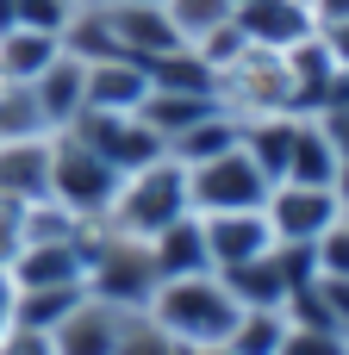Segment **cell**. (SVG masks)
Listing matches in <instances>:
<instances>
[{"mask_svg":"<svg viewBox=\"0 0 349 355\" xmlns=\"http://www.w3.org/2000/svg\"><path fill=\"white\" fill-rule=\"evenodd\" d=\"M119 6H150V0H119Z\"/></svg>","mask_w":349,"mask_h":355,"instance_id":"cell-36","label":"cell"},{"mask_svg":"<svg viewBox=\"0 0 349 355\" xmlns=\"http://www.w3.org/2000/svg\"><path fill=\"white\" fill-rule=\"evenodd\" d=\"M275 355H349V337H337V331H312V324H287V337H281Z\"/></svg>","mask_w":349,"mask_h":355,"instance_id":"cell-29","label":"cell"},{"mask_svg":"<svg viewBox=\"0 0 349 355\" xmlns=\"http://www.w3.org/2000/svg\"><path fill=\"white\" fill-rule=\"evenodd\" d=\"M212 100L250 125V119H269V112H293V81H287V50H262V44H244L219 75H212Z\"/></svg>","mask_w":349,"mask_h":355,"instance_id":"cell-3","label":"cell"},{"mask_svg":"<svg viewBox=\"0 0 349 355\" xmlns=\"http://www.w3.org/2000/svg\"><path fill=\"white\" fill-rule=\"evenodd\" d=\"M287 337V312H237V331L225 337L237 355H275Z\"/></svg>","mask_w":349,"mask_h":355,"instance_id":"cell-27","label":"cell"},{"mask_svg":"<svg viewBox=\"0 0 349 355\" xmlns=\"http://www.w3.org/2000/svg\"><path fill=\"white\" fill-rule=\"evenodd\" d=\"M19 324V281L6 275V262H0V331H12Z\"/></svg>","mask_w":349,"mask_h":355,"instance_id":"cell-34","label":"cell"},{"mask_svg":"<svg viewBox=\"0 0 349 355\" xmlns=\"http://www.w3.org/2000/svg\"><path fill=\"white\" fill-rule=\"evenodd\" d=\"M19 137H50V119L31 87L0 81V144H19Z\"/></svg>","mask_w":349,"mask_h":355,"instance_id":"cell-24","label":"cell"},{"mask_svg":"<svg viewBox=\"0 0 349 355\" xmlns=\"http://www.w3.org/2000/svg\"><path fill=\"white\" fill-rule=\"evenodd\" d=\"M112 187H119V168L100 156V150H87L75 131H56L50 137V206H62V212H75V218H100L106 212V200H112Z\"/></svg>","mask_w":349,"mask_h":355,"instance_id":"cell-4","label":"cell"},{"mask_svg":"<svg viewBox=\"0 0 349 355\" xmlns=\"http://www.w3.org/2000/svg\"><path fill=\"white\" fill-rule=\"evenodd\" d=\"M106 25H112L119 56H131V62H150V56H162V50L181 44V31H175V19L162 12V0H150V6H119V0H106Z\"/></svg>","mask_w":349,"mask_h":355,"instance_id":"cell-11","label":"cell"},{"mask_svg":"<svg viewBox=\"0 0 349 355\" xmlns=\"http://www.w3.org/2000/svg\"><path fill=\"white\" fill-rule=\"evenodd\" d=\"M81 300H87V287H44V293H19V324H31V331H56Z\"/></svg>","mask_w":349,"mask_h":355,"instance_id":"cell-25","label":"cell"},{"mask_svg":"<svg viewBox=\"0 0 349 355\" xmlns=\"http://www.w3.org/2000/svg\"><path fill=\"white\" fill-rule=\"evenodd\" d=\"M187 212H194V206H187V168H181L175 156H156V162L119 175V187H112V200H106V212H100L94 225L112 231V237L150 243L156 231H169V225L187 218Z\"/></svg>","mask_w":349,"mask_h":355,"instance_id":"cell-1","label":"cell"},{"mask_svg":"<svg viewBox=\"0 0 349 355\" xmlns=\"http://www.w3.org/2000/svg\"><path fill=\"white\" fill-rule=\"evenodd\" d=\"M219 281L231 287V300H237L244 312H281L287 293H293V281H287V268H281L275 250H269V256H250V262H237V268H225Z\"/></svg>","mask_w":349,"mask_h":355,"instance_id":"cell-17","label":"cell"},{"mask_svg":"<svg viewBox=\"0 0 349 355\" xmlns=\"http://www.w3.org/2000/svg\"><path fill=\"white\" fill-rule=\"evenodd\" d=\"M25 200H0V262H12L25 250Z\"/></svg>","mask_w":349,"mask_h":355,"instance_id":"cell-31","label":"cell"},{"mask_svg":"<svg viewBox=\"0 0 349 355\" xmlns=\"http://www.w3.org/2000/svg\"><path fill=\"white\" fill-rule=\"evenodd\" d=\"M144 250H150V268H156V281L212 275V262H206V231H200V212H187V218H175L169 231H156Z\"/></svg>","mask_w":349,"mask_h":355,"instance_id":"cell-16","label":"cell"},{"mask_svg":"<svg viewBox=\"0 0 349 355\" xmlns=\"http://www.w3.org/2000/svg\"><path fill=\"white\" fill-rule=\"evenodd\" d=\"M237 31L244 44H262V50H293L312 37V12L306 0H237Z\"/></svg>","mask_w":349,"mask_h":355,"instance_id":"cell-12","label":"cell"},{"mask_svg":"<svg viewBox=\"0 0 349 355\" xmlns=\"http://www.w3.org/2000/svg\"><path fill=\"white\" fill-rule=\"evenodd\" d=\"M162 12L175 19V31H181V44H194V37H206V31H219V25H231V12H237V0H162Z\"/></svg>","mask_w":349,"mask_h":355,"instance_id":"cell-26","label":"cell"},{"mask_svg":"<svg viewBox=\"0 0 349 355\" xmlns=\"http://www.w3.org/2000/svg\"><path fill=\"white\" fill-rule=\"evenodd\" d=\"M56 137V131H50ZM50 137H19L0 144V200H44L50 193Z\"/></svg>","mask_w":349,"mask_h":355,"instance_id":"cell-18","label":"cell"},{"mask_svg":"<svg viewBox=\"0 0 349 355\" xmlns=\"http://www.w3.org/2000/svg\"><path fill=\"white\" fill-rule=\"evenodd\" d=\"M200 231H206V262H212V275H225V268H237V262L275 250V231H269L262 206H256V212H206Z\"/></svg>","mask_w":349,"mask_h":355,"instance_id":"cell-10","label":"cell"},{"mask_svg":"<svg viewBox=\"0 0 349 355\" xmlns=\"http://www.w3.org/2000/svg\"><path fill=\"white\" fill-rule=\"evenodd\" d=\"M237 137H244V125H237V119H231L225 106H212V112H206V119H200L194 131H181V137L169 144V156H175V162L187 168V162H206V156H219V150H231Z\"/></svg>","mask_w":349,"mask_h":355,"instance_id":"cell-22","label":"cell"},{"mask_svg":"<svg viewBox=\"0 0 349 355\" xmlns=\"http://www.w3.org/2000/svg\"><path fill=\"white\" fill-rule=\"evenodd\" d=\"M343 212L349 200L337 187H306V181H275L269 200H262V218H269L275 243H318Z\"/></svg>","mask_w":349,"mask_h":355,"instance_id":"cell-7","label":"cell"},{"mask_svg":"<svg viewBox=\"0 0 349 355\" xmlns=\"http://www.w3.org/2000/svg\"><path fill=\"white\" fill-rule=\"evenodd\" d=\"M150 94V69L131 56H100L87 62V112H137Z\"/></svg>","mask_w":349,"mask_h":355,"instance_id":"cell-13","label":"cell"},{"mask_svg":"<svg viewBox=\"0 0 349 355\" xmlns=\"http://www.w3.org/2000/svg\"><path fill=\"white\" fill-rule=\"evenodd\" d=\"M269 175H262V162L244 150V137L231 144V150H219V156H206V162H187V206L206 218V212H256L262 200H269Z\"/></svg>","mask_w":349,"mask_h":355,"instance_id":"cell-5","label":"cell"},{"mask_svg":"<svg viewBox=\"0 0 349 355\" xmlns=\"http://www.w3.org/2000/svg\"><path fill=\"white\" fill-rule=\"evenodd\" d=\"M87 150H100L119 175H131V168H144V162H156V156H169L162 144H156V131L137 119V112H81L75 125H69Z\"/></svg>","mask_w":349,"mask_h":355,"instance_id":"cell-8","label":"cell"},{"mask_svg":"<svg viewBox=\"0 0 349 355\" xmlns=\"http://www.w3.org/2000/svg\"><path fill=\"white\" fill-rule=\"evenodd\" d=\"M56 355H119V306L81 300L56 331H50Z\"/></svg>","mask_w":349,"mask_h":355,"instance_id":"cell-19","label":"cell"},{"mask_svg":"<svg viewBox=\"0 0 349 355\" xmlns=\"http://www.w3.org/2000/svg\"><path fill=\"white\" fill-rule=\"evenodd\" d=\"M31 94H37L50 131H69V125L87 112V62H81V56H56V62L31 81Z\"/></svg>","mask_w":349,"mask_h":355,"instance_id":"cell-14","label":"cell"},{"mask_svg":"<svg viewBox=\"0 0 349 355\" xmlns=\"http://www.w3.org/2000/svg\"><path fill=\"white\" fill-rule=\"evenodd\" d=\"M306 12H312V31H337V25H349V0H306Z\"/></svg>","mask_w":349,"mask_h":355,"instance_id":"cell-33","label":"cell"},{"mask_svg":"<svg viewBox=\"0 0 349 355\" xmlns=\"http://www.w3.org/2000/svg\"><path fill=\"white\" fill-rule=\"evenodd\" d=\"M75 6H81V0H75Z\"/></svg>","mask_w":349,"mask_h":355,"instance_id":"cell-37","label":"cell"},{"mask_svg":"<svg viewBox=\"0 0 349 355\" xmlns=\"http://www.w3.org/2000/svg\"><path fill=\"white\" fill-rule=\"evenodd\" d=\"M212 106H219L212 94H162V87H150V94H144V106H137V119H144V125L156 131V144L169 150V144H175L181 131H194Z\"/></svg>","mask_w":349,"mask_h":355,"instance_id":"cell-21","label":"cell"},{"mask_svg":"<svg viewBox=\"0 0 349 355\" xmlns=\"http://www.w3.org/2000/svg\"><path fill=\"white\" fill-rule=\"evenodd\" d=\"M144 69H150V87H162V94H212V69H206L187 44H175V50L150 56Z\"/></svg>","mask_w":349,"mask_h":355,"instance_id":"cell-23","label":"cell"},{"mask_svg":"<svg viewBox=\"0 0 349 355\" xmlns=\"http://www.w3.org/2000/svg\"><path fill=\"white\" fill-rule=\"evenodd\" d=\"M144 312L156 318V331L175 349H200V343H225L237 331V300L219 275H181V281H156V293L144 300Z\"/></svg>","mask_w":349,"mask_h":355,"instance_id":"cell-2","label":"cell"},{"mask_svg":"<svg viewBox=\"0 0 349 355\" xmlns=\"http://www.w3.org/2000/svg\"><path fill=\"white\" fill-rule=\"evenodd\" d=\"M56 56H62V44L50 31H25V25L0 31V81H12V87H31Z\"/></svg>","mask_w":349,"mask_h":355,"instance_id":"cell-20","label":"cell"},{"mask_svg":"<svg viewBox=\"0 0 349 355\" xmlns=\"http://www.w3.org/2000/svg\"><path fill=\"white\" fill-rule=\"evenodd\" d=\"M69 12H75V0H12V25H25V31H50L56 44H62Z\"/></svg>","mask_w":349,"mask_h":355,"instance_id":"cell-28","label":"cell"},{"mask_svg":"<svg viewBox=\"0 0 349 355\" xmlns=\"http://www.w3.org/2000/svg\"><path fill=\"white\" fill-rule=\"evenodd\" d=\"M181 355H237L231 343H200V349H181Z\"/></svg>","mask_w":349,"mask_h":355,"instance_id":"cell-35","label":"cell"},{"mask_svg":"<svg viewBox=\"0 0 349 355\" xmlns=\"http://www.w3.org/2000/svg\"><path fill=\"white\" fill-rule=\"evenodd\" d=\"M312 256H318V275H337V281H349V212L312 243Z\"/></svg>","mask_w":349,"mask_h":355,"instance_id":"cell-30","label":"cell"},{"mask_svg":"<svg viewBox=\"0 0 349 355\" xmlns=\"http://www.w3.org/2000/svg\"><path fill=\"white\" fill-rule=\"evenodd\" d=\"M6 275L19 281V293H44V287H87V237H31Z\"/></svg>","mask_w":349,"mask_h":355,"instance_id":"cell-9","label":"cell"},{"mask_svg":"<svg viewBox=\"0 0 349 355\" xmlns=\"http://www.w3.org/2000/svg\"><path fill=\"white\" fill-rule=\"evenodd\" d=\"M150 293H156L150 250L131 243V237H112V231L87 225V300L119 306V312H137Z\"/></svg>","mask_w":349,"mask_h":355,"instance_id":"cell-6","label":"cell"},{"mask_svg":"<svg viewBox=\"0 0 349 355\" xmlns=\"http://www.w3.org/2000/svg\"><path fill=\"white\" fill-rule=\"evenodd\" d=\"M281 181H306V187H337V144L325 131L318 112H300L293 125V144H287V168Z\"/></svg>","mask_w":349,"mask_h":355,"instance_id":"cell-15","label":"cell"},{"mask_svg":"<svg viewBox=\"0 0 349 355\" xmlns=\"http://www.w3.org/2000/svg\"><path fill=\"white\" fill-rule=\"evenodd\" d=\"M0 355H56V343H50V331L12 324V331H0Z\"/></svg>","mask_w":349,"mask_h":355,"instance_id":"cell-32","label":"cell"}]
</instances>
